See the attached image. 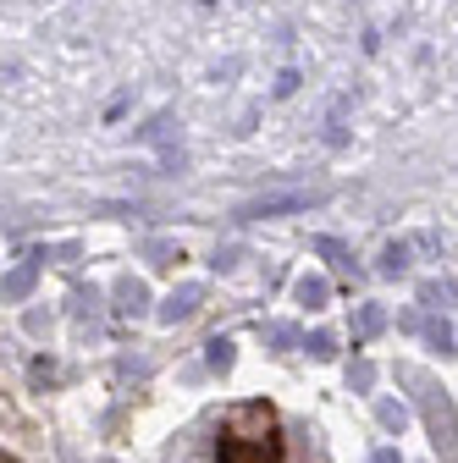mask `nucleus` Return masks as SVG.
<instances>
[{
    "label": "nucleus",
    "instance_id": "obj_1",
    "mask_svg": "<svg viewBox=\"0 0 458 463\" xmlns=\"http://www.w3.org/2000/svg\"><path fill=\"white\" fill-rule=\"evenodd\" d=\"M215 458L221 463H281V441L271 430H260V436H233V430H226Z\"/></svg>",
    "mask_w": 458,
    "mask_h": 463
},
{
    "label": "nucleus",
    "instance_id": "obj_2",
    "mask_svg": "<svg viewBox=\"0 0 458 463\" xmlns=\"http://www.w3.org/2000/svg\"><path fill=\"white\" fill-rule=\"evenodd\" d=\"M420 409H425V425H431V441L447 463H458V420H453V402L442 392H425L420 397Z\"/></svg>",
    "mask_w": 458,
    "mask_h": 463
},
{
    "label": "nucleus",
    "instance_id": "obj_3",
    "mask_svg": "<svg viewBox=\"0 0 458 463\" xmlns=\"http://www.w3.org/2000/svg\"><path fill=\"white\" fill-rule=\"evenodd\" d=\"M310 204H320V194L288 188V194H260V199H249L238 215H243V221H271V215H299V210H310Z\"/></svg>",
    "mask_w": 458,
    "mask_h": 463
},
{
    "label": "nucleus",
    "instance_id": "obj_4",
    "mask_svg": "<svg viewBox=\"0 0 458 463\" xmlns=\"http://www.w3.org/2000/svg\"><path fill=\"white\" fill-rule=\"evenodd\" d=\"M199 298H205V287H199V281H183V287H171V293H166V304H160V320H166V326L188 320V315L199 309Z\"/></svg>",
    "mask_w": 458,
    "mask_h": 463
},
{
    "label": "nucleus",
    "instance_id": "obj_5",
    "mask_svg": "<svg viewBox=\"0 0 458 463\" xmlns=\"http://www.w3.org/2000/svg\"><path fill=\"white\" fill-rule=\"evenodd\" d=\"M33 281H39V260H23L17 270L0 276V298H6V304H23V298L33 293Z\"/></svg>",
    "mask_w": 458,
    "mask_h": 463
},
{
    "label": "nucleus",
    "instance_id": "obj_6",
    "mask_svg": "<svg viewBox=\"0 0 458 463\" xmlns=\"http://www.w3.org/2000/svg\"><path fill=\"white\" fill-rule=\"evenodd\" d=\"M293 298H299V304H310V309H326V298H331V281H326V276H299Z\"/></svg>",
    "mask_w": 458,
    "mask_h": 463
},
{
    "label": "nucleus",
    "instance_id": "obj_7",
    "mask_svg": "<svg viewBox=\"0 0 458 463\" xmlns=\"http://www.w3.org/2000/svg\"><path fill=\"white\" fill-rule=\"evenodd\" d=\"M409 326L425 331V342L436 347V354H453V326H447V320H420V315H409Z\"/></svg>",
    "mask_w": 458,
    "mask_h": 463
},
{
    "label": "nucleus",
    "instance_id": "obj_8",
    "mask_svg": "<svg viewBox=\"0 0 458 463\" xmlns=\"http://www.w3.org/2000/svg\"><path fill=\"white\" fill-rule=\"evenodd\" d=\"M117 298H122V315H144V304H149V287L133 276V281H122V287H117Z\"/></svg>",
    "mask_w": 458,
    "mask_h": 463
},
{
    "label": "nucleus",
    "instance_id": "obj_9",
    "mask_svg": "<svg viewBox=\"0 0 458 463\" xmlns=\"http://www.w3.org/2000/svg\"><path fill=\"white\" fill-rule=\"evenodd\" d=\"M376 270H381V276H404V270H409V243H386Z\"/></svg>",
    "mask_w": 458,
    "mask_h": 463
},
{
    "label": "nucleus",
    "instance_id": "obj_10",
    "mask_svg": "<svg viewBox=\"0 0 458 463\" xmlns=\"http://www.w3.org/2000/svg\"><path fill=\"white\" fill-rule=\"evenodd\" d=\"M376 420H381L386 430H404V425H409V409H404V402H392V397H381V402H376Z\"/></svg>",
    "mask_w": 458,
    "mask_h": 463
},
{
    "label": "nucleus",
    "instance_id": "obj_11",
    "mask_svg": "<svg viewBox=\"0 0 458 463\" xmlns=\"http://www.w3.org/2000/svg\"><path fill=\"white\" fill-rule=\"evenodd\" d=\"M381 326H386V309H381V304H365V309H359V320H354V331H359V336H376Z\"/></svg>",
    "mask_w": 458,
    "mask_h": 463
},
{
    "label": "nucleus",
    "instance_id": "obj_12",
    "mask_svg": "<svg viewBox=\"0 0 458 463\" xmlns=\"http://www.w3.org/2000/svg\"><path fill=\"white\" fill-rule=\"evenodd\" d=\"M210 370H215V375L233 370V342H226V336H215V342H210Z\"/></svg>",
    "mask_w": 458,
    "mask_h": 463
},
{
    "label": "nucleus",
    "instance_id": "obj_13",
    "mask_svg": "<svg viewBox=\"0 0 458 463\" xmlns=\"http://www.w3.org/2000/svg\"><path fill=\"white\" fill-rule=\"evenodd\" d=\"M348 386H354V392H370V386H376V364H370V359H359V364L348 370Z\"/></svg>",
    "mask_w": 458,
    "mask_h": 463
},
{
    "label": "nucleus",
    "instance_id": "obj_14",
    "mask_svg": "<svg viewBox=\"0 0 458 463\" xmlns=\"http://www.w3.org/2000/svg\"><path fill=\"white\" fill-rule=\"evenodd\" d=\"M304 347H310L315 359H331V354H337V336H331V331H315V336H310Z\"/></svg>",
    "mask_w": 458,
    "mask_h": 463
},
{
    "label": "nucleus",
    "instance_id": "obj_15",
    "mask_svg": "<svg viewBox=\"0 0 458 463\" xmlns=\"http://www.w3.org/2000/svg\"><path fill=\"white\" fill-rule=\"evenodd\" d=\"M271 342H276V347H293V342H299V326H271Z\"/></svg>",
    "mask_w": 458,
    "mask_h": 463
},
{
    "label": "nucleus",
    "instance_id": "obj_16",
    "mask_svg": "<svg viewBox=\"0 0 458 463\" xmlns=\"http://www.w3.org/2000/svg\"><path fill=\"white\" fill-rule=\"evenodd\" d=\"M370 463H404V458H397V447H381V452H376Z\"/></svg>",
    "mask_w": 458,
    "mask_h": 463
}]
</instances>
